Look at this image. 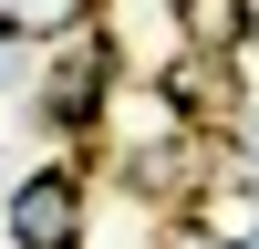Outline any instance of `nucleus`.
Returning <instances> with one entry per match:
<instances>
[{"mask_svg":"<svg viewBox=\"0 0 259 249\" xmlns=\"http://www.w3.org/2000/svg\"><path fill=\"white\" fill-rule=\"evenodd\" d=\"M94 21H104V0H0V31L31 42V52H52V42L94 31Z\"/></svg>","mask_w":259,"mask_h":249,"instance_id":"nucleus-6","label":"nucleus"},{"mask_svg":"<svg viewBox=\"0 0 259 249\" xmlns=\"http://www.w3.org/2000/svg\"><path fill=\"white\" fill-rule=\"evenodd\" d=\"M259 0H177V52H249Z\"/></svg>","mask_w":259,"mask_h":249,"instance_id":"nucleus-5","label":"nucleus"},{"mask_svg":"<svg viewBox=\"0 0 259 249\" xmlns=\"http://www.w3.org/2000/svg\"><path fill=\"white\" fill-rule=\"evenodd\" d=\"M177 135H197V124L177 114V94H166L156 73H124L114 94H104V124H94V166H135V156H156V145H177Z\"/></svg>","mask_w":259,"mask_h":249,"instance_id":"nucleus-3","label":"nucleus"},{"mask_svg":"<svg viewBox=\"0 0 259 249\" xmlns=\"http://www.w3.org/2000/svg\"><path fill=\"white\" fill-rule=\"evenodd\" d=\"M228 145H239V177L259 187V114H239V124H228Z\"/></svg>","mask_w":259,"mask_h":249,"instance_id":"nucleus-7","label":"nucleus"},{"mask_svg":"<svg viewBox=\"0 0 259 249\" xmlns=\"http://www.w3.org/2000/svg\"><path fill=\"white\" fill-rule=\"evenodd\" d=\"M114 83H124V62H114V42H104V21L41 52V73H31V114L62 135V156H94V124H104V94H114Z\"/></svg>","mask_w":259,"mask_h":249,"instance_id":"nucleus-1","label":"nucleus"},{"mask_svg":"<svg viewBox=\"0 0 259 249\" xmlns=\"http://www.w3.org/2000/svg\"><path fill=\"white\" fill-rule=\"evenodd\" d=\"M156 83L177 94L187 124H207V135H228V124L249 114V73H239V52H166Z\"/></svg>","mask_w":259,"mask_h":249,"instance_id":"nucleus-4","label":"nucleus"},{"mask_svg":"<svg viewBox=\"0 0 259 249\" xmlns=\"http://www.w3.org/2000/svg\"><path fill=\"white\" fill-rule=\"evenodd\" d=\"M0 239L11 249H94V177L73 156H41L0 197Z\"/></svg>","mask_w":259,"mask_h":249,"instance_id":"nucleus-2","label":"nucleus"}]
</instances>
